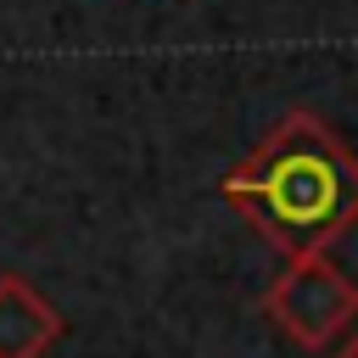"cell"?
Masks as SVG:
<instances>
[{"mask_svg":"<svg viewBox=\"0 0 358 358\" xmlns=\"http://www.w3.org/2000/svg\"><path fill=\"white\" fill-rule=\"evenodd\" d=\"M218 190L285 257L330 252L358 224V157L313 112L280 117L263 145L218 179Z\"/></svg>","mask_w":358,"mask_h":358,"instance_id":"cell-1","label":"cell"},{"mask_svg":"<svg viewBox=\"0 0 358 358\" xmlns=\"http://www.w3.org/2000/svg\"><path fill=\"white\" fill-rule=\"evenodd\" d=\"M56 341L62 313L22 274H0V358H45Z\"/></svg>","mask_w":358,"mask_h":358,"instance_id":"cell-3","label":"cell"},{"mask_svg":"<svg viewBox=\"0 0 358 358\" xmlns=\"http://www.w3.org/2000/svg\"><path fill=\"white\" fill-rule=\"evenodd\" d=\"M336 358H358V336H352V341H341V347H336Z\"/></svg>","mask_w":358,"mask_h":358,"instance_id":"cell-4","label":"cell"},{"mask_svg":"<svg viewBox=\"0 0 358 358\" xmlns=\"http://www.w3.org/2000/svg\"><path fill=\"white\" fill-rule=\"evenodd\" d=\"M263 313L308 352H330L352 319H358V285L324 257V252H308V257H285V268L274 274V285L263 291Z\"/></svg>","mask_w":358,"mask_h":358,"instance_id":"cell-2","label":"cell"}]
</instances>
